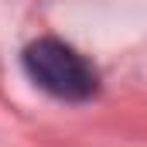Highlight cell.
Returning a JSON list of instances; mask_svg holds the SVG:
<instances>
[{"mask_svg": "<svg viewBox=\"0 0 147 147\" xmlns=\"http://www.w3.org/2000/svg\"><path fill=\"white\" fill-rule=\"evenodd\" d=\"M24 72L31 75L45 92L65 103H86L99 92V72L92 69L89 58H82L72 45L58 38H38L21 55Z\"/></svg>", "mask_w": 147, "mask_h": 147, "instance_id": "6da1fadb", "label": "cell"}]
</instances>
